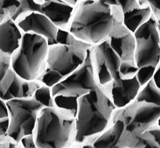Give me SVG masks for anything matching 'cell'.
Returning <instances> with one entry per match:
<instances>
[{
	"mask_svg": "<svg viewBox=\"0 0 160 148\" xmlns=\"http://www.w3.org/2000/svg\"><path fill=\"white\" fill-rule=\"evenodd\" d=\"M139 68L135 62L121 61L119 68L120 76L122 79H130L136 76Z\"/></svg>",
	"mask_w": 160,
	"mask_h": 148,
	"instance_id": "cell-24",
	"label": "cell"
},
{
	"mask_svg": "<svg viewBox=\"0 0 160 148\" xmlns=\"http://www.w3.org/2000/svg\"><path fill=\"white\" fill-rule=\"evenodd\" d=\"M43 84L39 80L27 81L21 78L11 66V56L0 52V98L5 102L32 98L36 90Z\"/></svg>",
	"mask_w": 160,
	"mask_h": 148,
	"instance_id": "cell-9",
	"label": "cell"
},
{
	"mask_svg": "<svg viewBox=\"0 0 160 148\" xmlns=\"http://www.w3.org/2000/svg\"><path fill=\"white\" fill-rule=\"evenodd\" d=\"M0 148H24L21 142H17L6 134L0 137Z\"/></svg>",
	"mask_w": 160,
	"mask_h": 148,
	"instance_id": "cell-26",
	"label": "cell"
},
{
	"mask_svg": "<svg viewBox=\"0 0 160 148\" xmlns=\"http://www.w3.org/2000/svg\"><path fill=\"white\" fill-rule=\"evenodd\" d=\"M95 148L92 145H85L83 146L82 148Z\"/></svg>",
	"mask_w": 160,
	"mask_h": 148,
	"instance_id": "cell-37",
	"label": "cell"
},
{
	"mask_svg": "<svg viewBox=\"0 0 160 148\" xmlns=\"http://www.w3.org/2000/svg\"><path fill=\"white\" fill-rule=\"evenodd\" d=\"M134 61L139 69L157 67L160 62V37L158 30L146 39L136 41Z\"/></svg>",
	"mask_w": 160,
	"mask_h": 148,
	"instance_id": "cell-12",
	"label": "cell"
},
{
	"mask_svg": "<svg viewBox=\"0 0 160 148\" xmlns=\"http://www.w3.org/2000/svg\"><path fill=\"white\" fill-rule=\"evenodd\" d=\"M136 100L138 102H145L160 106V89L153 79L141 88Z\"/></svg>",
	"mask_w": 160,
	"mask_h": 148,
	"instance_id": "cell-19",
	"label": "cell"
},
{
	"mask_svg": "<svg viewBox=\"0 0 160 148\" xmlns=\"http://www.w3.org/2000/svg\"><path fill=\"white\" fill-rule=\"evenodd\" d=\"M145 146L144 148H160L158 144L156 142L153 135L148 132H146L142 135Z\"/></svg>",
	"mask_w": 160,
	"mask_h": 148,
	"instance_id": "cell-28",
	"label": "cell"
},
{
	"mask_svg": "<svg viewBox=\"0 0 160 148\" xmlns=\"http://www.w3.org/2000/svg\"><path fill=\"white\" fill-rule=\"evenodd\" d=\"M65 1L47 0L42 4V13L57 28L68 30L75 10Z\"/></svg>",
	"mask_w": 160,
	"mask_h": 148,
	"instance_id": "cell-14",
	"label": "cell"
},
{
	"mask_svg": "<svg viewBox=\"0 0 160 148\" xmlns=\"http://www.w3.org/2000/svg\"><path fill=\"white\" fill-rule=\"evenodd\" d=\"M138 3L140 8H145L149 7L148 0H139Z\"/></svg>",
	"mask_w": 160,
	"mask_h": 148,
	"instance_id": "cell-35",
	"label": "cell"
},
{
	"mask_svg": "<svg viewBox=\"0 0 160 148\" xmlns=\"http://www.w3.org/2000/svg\"><path fill=\"white\" fill-rule=\"evenodd\" d=\"M123 13L106 1H80L68 31L78 40L95 46L109 38L117 19Z\"/></svg>",
	"mask_w": 160,
	"mask_h": 148,
	"instance_id": "cell-1",
	"label": "cell"
},
{
	"mask_svg": "<svg viewBox=\"0 0 160 148\" xmlns=\"http://www.w3.org/2000/svg\"><path fill=\"white\" fill-rule=\"evenodd\" d=\"M76 134L75 115L55 106L40 111L32 136L37 148H66Z\"/></svg>",
	"mask_w": 160,
	"mask_h": 148,
	"instance_id": "cell-3",
	"label": "cell"
},
{
	"mask_svg": "<svg viewBox=\"0 0 160 148\" xmlns=\"http://www.w3.org/2000/svg\"><path fill=\"white\" fill-rule=\"evenodd\" d=\"M157 125L158 126H159L160 127V118L158 120V122H157Z\"/></svg>",
	"mask_w": 160,
	"mask_h": 148,
	"instance_id": "cell-38",
	"label": "cell"
},
{
	"mask_svg": "<svg viewBox=\"0 0 160 148\" xmlns=\"http://www.w3.org/2000/svg\"><path fill=\"white\" fill-rule=\"evenodd\" d=\"M8 118V111L6 103L0 98V120Z\"/></svg>",
	"mask_w": 160,
	"mask_h": 148,
	"instance_id": "cell-32",
	"label": "cell"
},
{
	"mask_svg": "<svg viewBox=\"0 0 160 148\" xmlns=\"http://www.w3.org/2000/svg\"><path fill=\"white\" fill-rule=\"evenodd\" d=\"M160 117V106L136 100L126 107L116 109L113 122L120 120L124 128L115 148H144L142 135L157 124Z\"/></svg>",
	"mask_w": 160,
	"mask_h": 148,
	"instance_id": "cell-4",
	"label": "cell"
},
{
	"mask_svg": "<svg viewBox=\"0 0 160 148\" xmlns=\"http://www.w3.org/2000/svg\"><path fill=\"white\" fill-rule=\"evenodd\" d=\"M92 51L96 56L103 61L113 81L121 78L119 68L121 59L111 48L108 39L99 45L93 46Z\"/></svg>",
	"mask_w": 160,
	"mask_h": 148,
	"instance_id": "cell-16",
	"label": "cell"
},
{
	"mask_svg": "<svg viewBox=\"0 0 160 148\" xmlns=\"http://www.w3.org/2000/svg\"><path fill=\"white\" fill-rule=\"evenodd\" d=\"M157 30V21L153 15L145 23L142 24L134 33L135 40H142L149 37Z\"/></svg>",
	"mask_w": 160,
	"mask_h": 148,
	"instance_id": "cell-22",
	"label": "cell"
},
{
	"mask_svg": "<svg viewBox=\"0 0 160 148\" xmlns=\"http://www.w3.org/2000/svg\"><path fill=\"white\" fill-rule=\"evenodd\" d=\"M16 22L23 33H31L42 37L48 41L49 46L56 44L59 28L42 13L32 12Z\"/></svg>",
	"mask_w": 160,
	"mask_h": 148,
	"instance_id": "cell-11",
	"label": "cell"
},
{
	"mask_svg": "<svg viewBox=\"0 0 160 148\" xmlns=\"http://www.w3.org/2000/svg\"><path fill=\"white\" fill-rule=\"evenodd\" d=\"M152 15L150 6L145 8H134L123 13V23L130 32L134 34L142 24L151 18Z\"/></svg>",
	"mask_w": 160,
	"mask_h": 148,
	"instance_id": "cell-18",
	"label": "cell"
},
{
	"mask_svg": "<svg viewBox=\"0 0 160 148\" xmlns=\"http://www.w3.org/2000/svg\"><path fill=\"white\" fill-rule=\"evenodd\" d=\"M74 96L58 95L53 97L55 107L67 110L76 115L78 107V99Z\"/></svg>",
	"mask_w": 160,
	"mask_h": 148,
	"instance_id": "cell-20",
	"label": "cell"
},
{
	"mask_svg": "<svg viewBox=\"0 0 160 148\" xmlns=\"http://www.w3.org/2000/svg\"><path fill=\"white\" fill-rule=\"evenodd\" d=\"M124 128V123L122 120H115L112 125L95 139L92 145L95 148H115L120 140Z\"/></svg>",
	"mask_w": 160,
	"mask_h": 148,
	"instance_id": "cell-17",
	"label": "cell"
},
{
	"mask_svg": "<svg viewBox=\"0 0 160 148\" xmlns=\"http://www.w3.org/2000/svg\"><path fill=\"white\" fill-rule=\"evenodd\" d=\"M20 142L24 148H37L35 144L32 135L23 137Z\"/></svg>",
	"mask_w": 160,
	"mask_h": 148,
	"instance_id": "cell-30",
	"label": "cell"
},
{
	"mask_svg": "<svg viewBox=\"0 0 160 148\" xmlns=\"http://www.w3.org/2000/svg\"><path fill=\"white\" fill-rule=\"evenodd\" d=\"M116 109L106 86L98 84L90 92L79 97L76 115L75 141L83 143L106 130L111 122H113Z\"/></svg>",
	"mask_w": 160,
	"mask_h": 148,
	"instance_id": "cell-2",
	"label": "cell"
},
{
	"mask_svg": "<svg viewBox=\"0 0 160 148\" xmlns=\"http://www.w3.org/2000/svg\"><path fill=\"white\" fill-rule=\"evenodd\" d=\"M108 41L111 48L121 58V61L135 62L136 40L134 34L123 23V14L117 19Z\"/></svg>",
	"mask_w": 160,
	"mask_h": 148,
	"instance_id": "cell-10",
	"label": "cell"
},
{
	"mask_svg": "<svg viewBox=\"0 0 160 148\" xmlns=\"http://www.w3.org/2000/svg\"><path fill=\"white\" fill-rule=\"evenodd\" d=\"M106 86L116 109L126 107L135 100L141 88L136 76L130 79L120 78Z\"/></svg>",
	"mask_w": 160,
	"mask_h": 148,
	"instance_id": "cell-13",
	"label": "cell"
},
{
	"mask_svg": "<svg viewBox=\"0 0 160 148\" xmlns=\"http://www.w3.org/2000/svg\"><path fill=\"white\" fill-rule=\"evenodd\" d=\"M153 79L156 85L160 89V62L156 67Z\"/></svg>",
	"mask_w": 160,
	"mask_h": 148,
	"instance_id": "cell-34",
	"label": "cell"
},
{
	"mask_svg": "<svg viewBox=\"0 0 160 148\" xmlns=\"http://www.w3.org/2000/svg\"><path fill=\"white\" fill-rule=\"evenodd\" d=\"M117 3L123 13L133 10L134 8H140L138 1L136 0H118Z\"/></svg>",
	"mask_w": 160,
	"mask_h": 148,
	"instance_id": "cell-27",
	"label": "cell"
},
{
	"mask_svg": "<svg viewBox=\"0 0 160 148\" xmlns=\"http://www.w3.org/2000/svg\"><path fill=\"white\" fill-rule=\"evenodd\" d=\"M48 49V43L44 38L23 33L18 48L11 56L13 70L23 80H38L46 70Z\"/></svg>",
	"mask_w": 160,
	"mask_h": 148,
	"instance_id": "cell-5",
	"label": "cell"
},
{
	"mask_svg": "<svg viewBox=\"0 0 160 148\" xmlns=\"http://www.w3.org/2000/svg\"><path fill=\"white\" fill-rule=\"evenodd\" d=\"M157 30L158 32L160 37V20L157 21Z\"/></svg>",
	"mask_w": 160,
	"mask_h": 148,
	"instance_id": "cell-36",
	"label": "cell"
},
{
	"mask_svg": "<svg viewBox=\"0 0 160 148\" xmlns=\"http://www.w3.org/2000/svg\"><path fill=\"white\" fill-rule=\"evenodd\" d=\"M33 98L45 107H55L51 88L43 84L34 94Z\"/></svg>",
	"mask_w": 160,
	"mask_h": 148,
	"instance_id": "cell-21",
	"label": "cell"
},
{
	"mask_svg": "<svg viewBox=\"0 0 160 148\" xmlns=\"http://www.w3.org/2000/svg\"><path fill=\"white\" fill-rule=\"evenodd\" d=\"M92 47L88 50L84 62L79 67L51 88L53 98L58 95L79 98L90 92L98 84L95 74Z\"/></svg>",
	"mask_w": 160,
	"mask_h": 148,
	"instance_id": "cell-8",
	"label": "cell"
},
{
	"mask_svg": "<svg viewBox=\"0 0 160 148\" xmlns=\"http://www.w3.org/2000/svg\"><path fill=\"white\" fill-rule=\"evenodd\" d=\"M156 68L149 66L139 69L136 74V78L141 87L146 84L153 79Z\"/></svg>",
	"mask_w": 160,
	"mask_h": 148,
	"instance_id": "cell-25",
	"label": "cell"
},
{
	"mask_svg": "<svg viewBox=\"0 0 160 148\" xmlns=\"http://www.w3.org/2000/svg\"><path fill=\"white\" fill-rule=\"evenodd\" d=\"M8 125L6 135L18 142L32 135L38 116L44 106L33 97L18 98L6 102Z\"/></svg>",
	"mask_w": 160,
	"mask_h": 148,
	"instance_id": "cell-7",
	"label": "cell"
},
{
	"mask_svg": "<svg viewBox=\"0 0 160 148\" xmlns=\"http://www.w3.org/2000/svg\"><path fill=\"white\" fill-rule=\"evenodd\" d=\"M92 47L72 35L67 44L50 45L45 71L55 74L61 82L84 63Z\"/></svg>",
	"mask_w": 160,
	"mask_h": 148,
	"instance_id": "cell-6",
	"label": "cell"
},
{
	"mask_svg": "<svg viewBox=\"0 0 160 148\" xmlns=\"http://www.w3.org/2000/svg\"></svg>",
	"mask_w": 160,
	"mask_h": 148,
	"instance_id": "cell-39",
	"label": "cell"
},
{
	"mask_svg": "<svg viewBox=\"0 0 160 148\" xmlns=\"http://www.w3.org/2000/svg\"><path fill=\"white\" fill-rule=\"evenodd\" d=\"M23 33L11 18L0 23V52L11 56L19 47Z\"/></svg>",
	"mask_w": 160,
	"mask_h": 148,
	"instance_id": "cell-15",
	"label": "cell"
},
{
	"mask_svg": "<svg viewBox=\"0 0 160 148\" xmlns=\"http://www.w3.org/2000/svg\"><path fill=\"white\" fill-rule=\"evenodd\" d=\"M20 1H0V23L14 16L20 5Z\"/></svg>",
	"mask_w": 160,
	"mask_h": 148,
	"instance_id": "cell-23",
	"label": "cell"
},
{
	"mask_svg": "<svg viewBox=\"0 0 160 148\" xmlns=\"http://www.w3.org/2000/svg\"><path fill=\"white\" fill-rule=\"evenodd\" d=\"M148 2L152 15L157 21L160 20V0H148Z\"/></svg>",
	"mask_w": 160,
	"mask_h": 148,
	"instance_id": "cell-29",
	"label": "cell"
},
{
	"mask_svg": "<svg viewBox=\"0 0 160 148\" xmlns=\"http://www.w3.org/2000/svg\"><path fill=\"white\" fill-rule=\"evenodd\" d=\"M148 131L153 135L154 139L160 147V127L156 124L151 127Z\"/></svg>",
	"mask_w": 160,
	"mask_h": 148,
	"instance_id": "cell-31",
	"label": "cell"
},
{
	"mask_svg": "<svg viewBox=\"0 0 160 148\" xmlns=\"http://www.w3.org/2000/svg\"><path fill=\"white\" fill-rule=\"evenodd\" d=\"M8 125V118L0 120V137L2 135L6 134Z\"/></svg>",
	"mask_w": 160,
	"mask_h": 148,
	"instance_id": "cell-33",
	"label": "cell"
}]
</instances>
